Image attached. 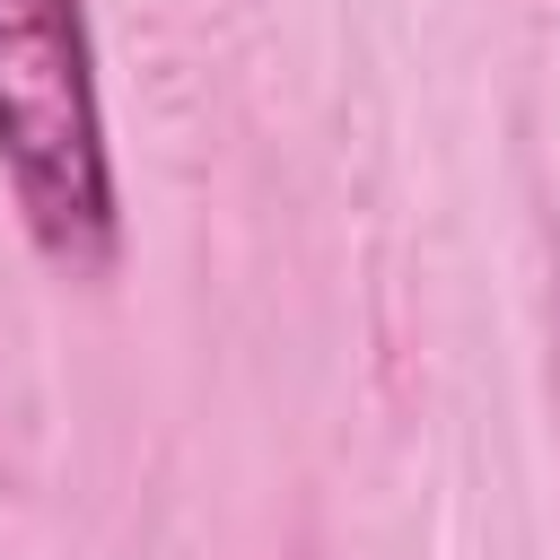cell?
<instances>
[{
	"label": "cell",
	"instance_id": "6da1fadb",
	"mask_svg": "<svg viewBox=\"0 0 560 560\" xmlns=\"http://www.w3.org/2000/svg\"><path fill=\"white\" fill-rule=\"evenodd\" d=\"M0 166L61 271L114 262V158L79 0H0Z\"/></svg>",
	"mask_w": 560,
	"mask_h": 560
}]
</instances>
